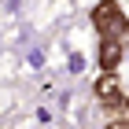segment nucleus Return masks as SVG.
Masks as SVG:
<instances>
[{
	"label": "nucleus",
	"instance_id": "nucleus-1",
	"mask_svg": "<svg viewBox=\"0 0 129 129\" xmlns=\"http://www.w3.org/2000/svg\"><path fill=\"white\" fill-rule=\"evenodd\" d=\"M100 44H129V15L118 0H100L89 15Z\"/></svg>",
	"mask_w": 129,
	"mask_h": 129
},
{
	"label": "nucleus",
	"instance_id": "nucleus-2",
	"mask_svg": "<svg viewBox=\"0 0 129 129\" xmlns=\"http://www.w3.org/2000/svg\"><path fill=\"white\" fill-rule=\"evenodd\" d=\"M92 96H96L100 107H111V111H122L129 107V92H125V81H122L118 70H107V74H100L96 85H92Z\"/></svg>",
	"mask_w": 129,
	"mask_h": 129
},
{
	"label": "nucleus",
	"instance_id": "nucleus-3",
	"mask_svg": "<svg viewBox=\"0 0 129 129\" xmlns=\"http://www.w3.org/2000/svg\"><path fill=\"white\" fill-rule=\"evenodd\" d=\"M44 67H48V44L44 41H33L30 48H26V70L30 74H41Z\"/></svg>",
	"mask_w": 129,
	"mask_h": 129
},
{
	"label": "nucleus",
	"instance_id": "nucleus-4",
	"mask_svg": "<svg viewBox=\"0 0 129 129\" xmlns=\"http://www.w3.org/2000/svg\"><path fill=\"white\" fill-rule=\"evenodd\" d=\"M85 67H89V55H85L74 41H67V70L78 78V74H85Z\"/></svg>",
	"mask_w": 129,
	"mask_h": 129
},
{
	"label": "nucleus",
	"instance_id": "nucleus-5",
	"mask_svg": "<svg viewBox=\"0 0 129 129\" xmlns=\"http://www.w3.org/2000/svg\"><path fill=\"white\" fill-rule=\"evenodd\" d=\"M33 122H37V125H52V122H55L52 107H37V111H33Z\"/></svg>",
	"mask_w": 129,
	"mask_h": 129
},
{
	"label": "nucleus",
	"instance_id": "nucleus-6",
	"mask_svg": "<svg viewBox=\"0 0 129 129\" xmlns=\"http://www.w3.org/2000/svg\"><path fill=\"white\" fill-rule=\"evenodd\" d=\"M103 129H129V114H118V118H111Z\"/></svg>",
	"mask_w": 129,
	"mask_h": 129
},
{
	"label": "nucleus",
	"instance_id": "nucleus-7",
	"mask_svg": "<svg viewBox=\"0 0 129 129\" xmlns=\"http://www.w3.org/2000/svg\"><path fill=\"white\" fill-rule=\"evenodd\" d=\"M37 129H63V125H59V122H52V125H37Z\"/></svg>",
	"mask_w": 129,
	"mask_h": 129
}]
</instances>
